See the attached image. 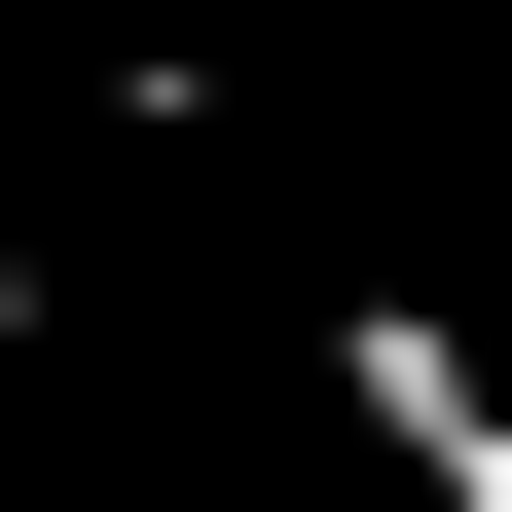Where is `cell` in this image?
<instances>
[{"instance_id": "cell-1", "label": "cell", "mask_w": 512, "mask_h": 512, "mask_svg": "<svg viewBox=\"0 0 512 512\" xmlns=\"http://www.w3.org/2000/svg\"><path fill=\"white\" fill-rule=\"evenodd\" d=\"M330 403H366V439H403V476H439V512H512V366H476V330H439V293H366V330H330Z\"/></svg>"}]
</instances>
